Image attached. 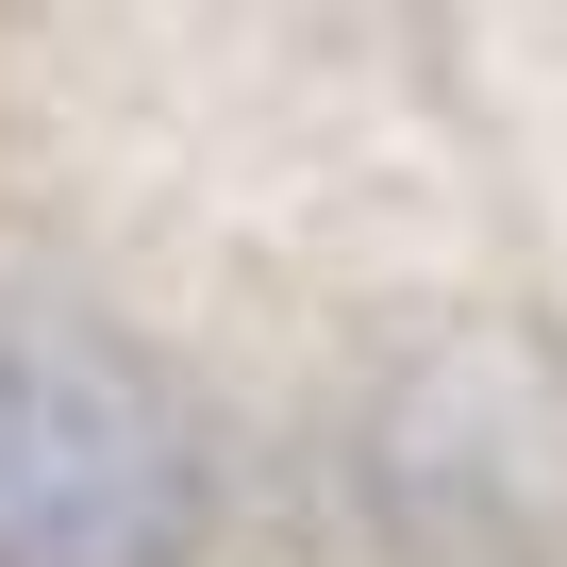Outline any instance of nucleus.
Wrapping results in <instances>:
<instances>
[{"mask_svg":"<svg viewBox=\"0 0 567 567\" xmlns=\"http://www.w3.org/2000/svg\"><path fill=\"white\" fill-rule=\"evenodd\" d=\"M217 517L200 417L84 318H0V567H184Z\"/></svg>","mask_w":567,"mask_h":567,"instance_id":"nucleus-1","label":"nucleus"}]
</instances>
